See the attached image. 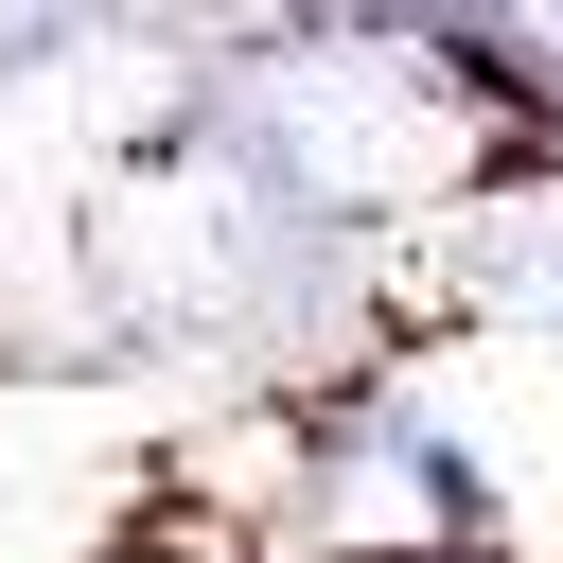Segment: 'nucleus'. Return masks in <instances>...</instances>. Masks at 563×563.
Here are the masks:
<instances>
[{"instance_id": "1", "label": "nucleus", "mask_w": 563, "mask_h": 563, "mask_svg": "<svg viewBox=\"0 0 563 563\" xmlns=\"http://www.w3.org/2000/svg\"><path fill=\"white\" fill-rule=\"evenodd\" d=\"M352 563H475V545H352Z\"/></svg>"}, {"instance_id": "2", "label": "nucleus", "mask_w": 563, "mask_h": 563, "mask_svg": "<svg viewBox=\"0 0 563 563\" xmlns=\"http://www.w3.org/2000/svg\"><path fill=\"white\" fill-rule=\"evenodd\" d=\"M141 563H176V545H141Z\"/></svg>"}]
</instances>
